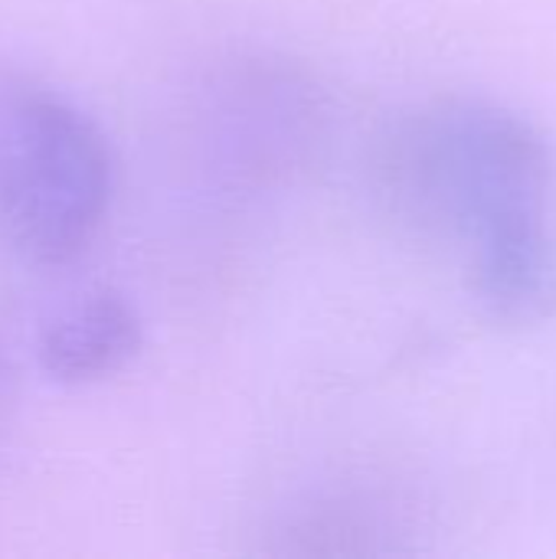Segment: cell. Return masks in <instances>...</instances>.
<instances>
[{
	"instance_id": "cell-2",
	"label": "cell",
	"mask_w": 556,
	"mask_h": 559,
	"mask_svg": "<svg viewBox=\"0 0 556 559\" xmlns=\"http://www.w3.org/2000/svg\"><path fill=\"white\" fill-rule=\"evenodd\" d=\"M111 157L98 128L49 92L0 98V246L33 265H62L98 236Z\"/></svg>"
},
{
	"instance_id": "cell-1",
	"label": "cell",
	"mask_w": 556,
	"mask_h": 559,
	"mask_svg": "<svg viewBox=\"0 0 556 559\" xmlns=\"http://www.w3.org/2000/svg\"><path fill=\"white\" fill-rule=\"evenodd\" d=\"M397 206L459 265L488 318L521 328L556 311V154L514 108L449 98L387 144Z\"/></svg>"
},
{
	"instance_id": "cell-3",
	"label": "cell",
	"mask_w": 556,
	"mask_h": 559,
	"mask_svg": "<svg viewBox=\"0 0 556 559\" xmlns=\"http://www.w3.org/2000/svg\"><path fill=\"white\" fill-rule=\"evenodd\" d=\"M141 347L134 308L102 288L56 314L39 337V367L59 383H92L118 373Z\"/></svg>"
}]
</instances>
